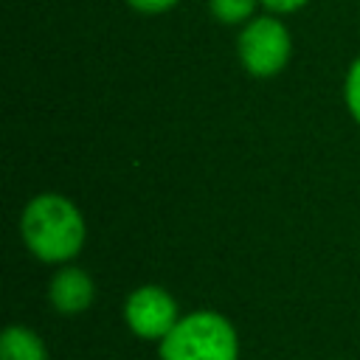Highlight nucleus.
<instances>
[{"label":"nucleus","instance_id":"obj_1","mask_svg":"<svg viewBox=\"0 0 360 360\" xmlns=\"http://www.w3.org/2000/svg\"><path fill=\"white\" fill-rule=\"evenodd\" d=\"M20 231L25 248L48 264H68L87 236L82 211L62 194H37L22 208Z\"/></svg>","mask_w":360,"mask_h":360},{"label":"nucleus","instance_id":"obj_6","mask_svg":"<svg viewBox=\"0 0 360 360\" xmlns=\"http://www.w3.org/2000/svg\"><path fill=\"white\" fill-rule=\"evenodd\" d=\"M0 360H48V349L34 329L11 323L0 335Z\"/></svg>","mask_w":360,"mask_h":360},{"label":"nucleus","instance_id":"obj_9","mask_svg":"<svg viewBox=\"0 0 360 360\" xmlns=\"http://www.w3.org/2000/svg\"><path fill=\"white\" fill-rule=\"evenodd\" d=\"M127 3L143 14H160V11H169L172 6H177L180 0H127Z\"/></svg>","mask_w":360,"mask_h":360},{"label":"nucleus","instance_id":"obj_3","mask_svg":"<svg viewBox=\"0 0 360 360\" xmlns=\"http://www.w3.org/2000/svg\"><path fill=\"white\" fill-rule=\"evenodd\" d=\"M292 53L290 31L276 17H256L239 34V59L248 73L267 79L287 68Z\"/></svg>","mask_w":360,"mask_h":360},{"label":"nucleus","instance_id":"obj_4","mask_svg":"<svg viewBox=\"0 0 360 360\" xmlns=\"http://www.w3.org/2000/svg\"><path fill=\"white\" fill-rule=\"evenodd\" d=\"M124 321L135 338L160 343L180 321V309L169 290H163L158 284H143L127 295Z\"/></svg>","mask_w":360,"mask_h":360},{"label":"nucleus","instance_id":"obj_7","mask_svg":"<svg viewBox=\"0 0 360 360\" xmlns=\"http://www.w3.org/2000/svg\"><path fill=\"white\" fill-rule=\"evenodd\" d=\"M208 6H211V14L219 22L233 25V22H242L253 14L256 0H208Z\"/></svg>","mask_w":360,"mask_h":360},{"label":"nucleus","instance_id":"obj_2","mask_svg":"<svg viewBox=\"0 0 360 360\" xmlns=\"http://www.w3.org/2000/svg\"><path fill=\"white\" fill-rule=\"evenodd\" d=\"M158 352L160 360H239V335L222 312L197 309L180 315Z\"/></svg>","mask_w":360,"mask_h":360},{"label":"nucleus","instance_id":"obj_10","mask_svg":"<svg viewBox=\"0 0 360 360\" xmlns=\"http://www.w3.org/2000/svg\"><path fill=\"white\" fill-rule=\"evenodd\" d=\"M264 8H270L273 14H290V11H298L301 6H307L309 0H259Z\"/></svg>","mask_w":360,"mask_h":360},{"label":"nucleus","instance_id":"obj_5","mask_svg":"<svg viewBox=\"0 0 360 360\" xmlns=\"http://www.w3.org/2000/svg\"><path fill=\"white\" fill-rule=\"evenodd\" d=\"M48 298L53 304L56 312L62 315H79L84 312L93 298H96V284L93 278L82 270V267H73V264H65L53 273L51 284H48Z\"/></svg>","mask_w":360,"mask_h":360},{"label":"nucleus","instance_id":"obj_8","mask_svg":"<svg viewBox=\"0 0 360 360\" xmlns=\"http://www.w3.org/2000/svg\"><path fill=\"white\" fill-rule=\"evenodd\" d=\"M346 107H349L352 118L360 124V56L352 62V68L346 73Z\"/></svg>","mask_w":360,"mask_h":360}]
</instances>
